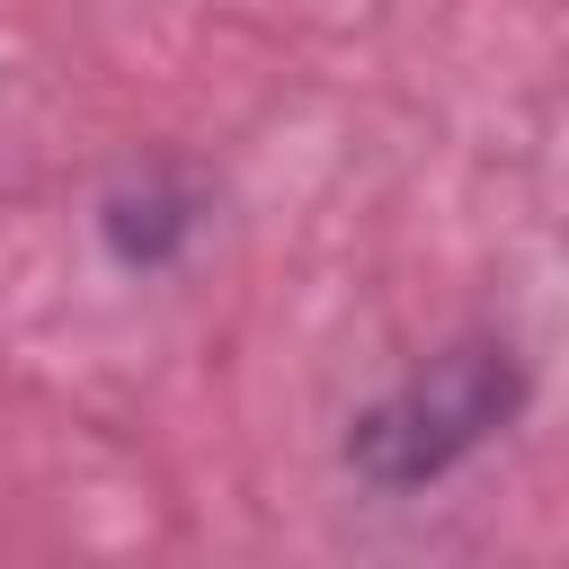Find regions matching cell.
<instances>
[{
    "label": "cell",
    "mask_w": 569,
    "mask_h": 569,
    "mask_svg": "<svg viewBox=\"0 0 569 569\" xmlns=\"http://www.w3.org/2000/svg\"><path fill=\"white\" fill-rule=\"evenodd\" d=\"M525 400H533L525 347L498 329H471V338H445L436 356H418L400 382H382L347 418L338 462L373 498H418V489L453 480L480 445H498L525 418Z\"/></svg>",
    "instance_id": "1"
},
{
    "label": "cell",
    "mask_w": 569,
    "mask_h": 569,
    "mask_svg": "<svg viewBox=\"0 0 569 569\" xmlns=\"http://www.w3.org/2000/svg\"><path fill=\"white\" fill-rule=\"evenodd\" d=\"M98 240L124 276H169L196 240H204V187L178 178L169 160H133L107 196H98Z\"/></svg>",
    "instance_id": "2"
}]
</instances>
